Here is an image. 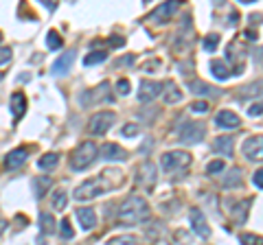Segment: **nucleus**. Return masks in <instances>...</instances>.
Returning <instances> with one entry per match:
<instances>
[{"mask_svg":"<svg viewBox=\"0 0 263 245\" xmlns=\"http://www.w3.org/2000/svg\"><path fill=\"white\" fill-rule=\"evenodd\" d=\"M107 245H138L134 237H128V234H123V237H114L107 241Z\"/></svg>","mask_w":263,"mask_h":245,"instance_id":"obj_34","label":"nucleus"},{"mask_svg":"<svg viewBox=\"0 0 263 245\" xmlns=\"http://www.w3.org/2000/svg\"><path fill=\"white\" fill-rule=\"evenodd\" d=\"M252 184H255L257 188H263V169H259V171L252 175Z\"/></svg>","mask_w":263,"mask_h":245,"instance_id":"obj_41","label":"nucleus"},{"mask_svg":"<svg viewBox=\"0 0 263 245\" xmlns=\"http://www.w3.org/2000/svg\"><path fill=\"white\" fill-rule=\"evenodd\" d=\"M40 228H42V234H53L57 230L55 217L51 213H40Z\"/></svg>","mask_w":263,"mask_h":245,"instance_id":"obj_24","label":"nucleus"},{"mask_svg":"<svg viewBox=\"0 0 263 245\" xmlns=\"http://www.w3.org/2000/svg\"><path fill=\"white\" fill-rule=\"evenodd\" d=\"M31 186H33V195L44 197L46 193H49V188L53 186V180H51V177H33Z\"/></svg>","mask_w":263,"mask_h":245,"instance_id":"obj_23","label":"nucleus"},{"mask_svg":"<svg viewBox=\"0 0 263 245\" xmlns=\"http://www.w3.org/2000/svg\"><path fill=\"white\" fill-rule=\"evenodd\" d=\"M233 143H235V140L230 138V136H219V138H215L213 149L219 155H226V158H230V155H233Z\"/></svg>","mask_w":263,"mask_h":245,"instance_id":"obj_20","label":"nucleus"},{"mask_svg":"<svg viewBox=\"0 0 263 245\" xmlns=\"http://www.w3.org/2000/svg\"><path fill=\"white\" fill-rule=\"evenodd\" d=\"M62 44H64V40L59 37V33H57V31H49V33H46V46H49L51 50L62 49Z\"/></svg>","mask_w":263,"mask_h":245,"instance_id":"obj_31","label":"nucleus"},{"mask_svg":"<svg viewBox=\"0 0 263 245\" xmlns=\"http://www.w3.org/2000/svg\"><path fill=\"white\" fill-rule=\"evenodd\" d=\"M66 204H68V197H66V191H55L53 193V208L57 210V213H62V210L66 208Z\"/></svg>","mask_w":263,"mask_h":245,"instance_id":"obj_30","label":"nucleus"},{"mask_svg":"<svg viewBox=\"0 0 263 245\" xmlns=\"http://www.w3.org/2000/svg\"><path fill=\"white\" fill-rule=\"evenodd\" d=\"M261 114H263V101H257L248 107V116H252V119H257V116H261Z\"/></svg>","mask_w":263,"mask_h":245,"instance_id":"obj_37","label":"nucleus"},{"mask_svg":"<svg viewBox=\"0 0 263 245\" xmlns=\"http://www.w3.org/2000/svg\"><path fill=\"white\" fill-rule=\"evenodd\" d=\"M25 112H26V97L22 92H13L11 94V114H13V121H20Z\"/></svg>","mask_w":263,"mask_h":245,"instance_id":"obj_18","label":"nucleus"},{"mask_svg":"<svg viewBox=\"0 0 263 245\" xmlns=\"http://www.w3.org/2000/svg\"><path fill=\"white\" fill-rule=\"evenodd\" d=\"M0 42H2V33H0Z\"/></svg>","mask_w":263,"mask_h":245,"instance_id":"obj_48","label":"nucleus"},{"mask_svg":"<svg viewBox=\"0 0 263 245\" xmlns=\"http://www.w3.org/2000/svg\"><path fill=\"white\" fill-rule=\"evenodd\" d=\"M149 219V204L138 195H132L121 201L116 210V223L119 225H138Z\"/></svg>","mask_w":263,"mask_h":245,"instance_id":"obj_1","label":"nucleus"},{"mask_svg":"<svg viewBox=\"0 0 263 245\" xmlns=\"http://www.w3.org/2000/svg\"><path fill=\"white\" fill-rule=\"evenodd\" d=\"M189 164H191V153L180 151V149H176V151H167V153H162V158H160V167H162V171L167 173V175L176 177V180H178V175H182V173H184L186 169H189Z\"/></svg>","mask_w":263,"mask_h":245,"instance_id":"obj_2","label":"nucleus"},{"mask_svg":"<svg viewBox=\"0 0 263 245\" xmlns=\"http://www.w3.org/2000/svg\"><path fill=\"white\" fill-rule=\"evenodd\" d=\"M9 61H11V49L2 46V49H0V64H9Z\"/></svg>","mask_w":263,"mask_h":245,"instance_id":"obj_39","label":"nucleus"},{"mask_svg":"<svg viewBox=\"0 0 263 245\" xmlns=\"http://www.w3.org/2000/svg\"><path fill=\"white\" fill-rule=\"evenodd\" d=\"M97 153H99L97 143H92V140L81 143L73 151V155H70V169H73V171H86V169L97 160Z\"/></svg>","mask_w":263,"mask_h":245,"instance_id":"obj_3","label":"nucleus"},{"mask_svg":"<svg viewBox=\"0 0 263 245\" xmlns=\"http://www.w3.org/2000/svg\"><path fill=\"white\" fill-rule=\"evenodd\" d=\"M57 162H59L57 153H44L40 160H37V167H40L42 171H53V169L57 167Z\"/></svg>","mask_w":263,"mask_h":245,"instance_id":"obj_25","label":"nucleus"},{"mask_svg":"<svg viewBox=\"0 0 263 245\" xmlns=\"http://www.w3.org/2000/svg\"><path fill=\"white\" fill-rule=\"evenodd\" d=\"M180 140L182 143H186V145H197V143H202V138H204V125H200V122H195V121H189V122H184V125L180 127Z\"/></svg>","mask_w":263,"mask_h":245,"instance_id":"obj_7","label":"nucleus"},{"mask_svg":"<svg viewBox=\"0 0 263 245\" xmlns=\"http://www.w3.org/2000/svg\"><path fill=\"white\" fill-rule=\"evenodd\" d=\"M241 151L252 162H263V136H250L241 145Z\"/></svg>","mask_w":263,"mask_h":245,"instance_id":"obj_9","label":"nucleus"},{"mask_svg":"<svg viewBox=\"0 0 263 245\" xmlns=\"http://www.w3.org/2000/svg\"><path fill=\"white\" fill-rule=\"evenodd\" d=\"M7 228H9V223H7V221H4V219H0V234H2Z\"/></svg>","mask_w":263,"mask_h":245,"instance_id":"obj_46","label":"nucleus"},{"mask_svg":"<svg viewBox=\"0 0 263 245\" xmlns=\"http://www.w3.org/2000/svg\"><path fill=\"white\" fill-rule=\"evenodd\" d=\"M191 110H193L195 114H206V112H209V103L206 101H195V103H191Z\"/></svg>","mask_w":263,"mask_h":245,"instance_id":"obj_38","label":"nucleus"},{"mask_svg":"<svg viewBox=\"0 0 263 245\" xmlns=\"http://www.w3.org/2000/svg\"><path fill=\"white\" fill-rule=\"evenodd\" d=\"M112 101V94H110V83L103 81L99 88H95V90H86L79 97V103H81L83 107H90L95 105V103H107Z\"/></svg>","mask_w":263,"mask_h":245,"instance_id":"obj_6","label":"nucleus"},{"mask_svg":"<svg viewBox=\"0 0 263 245\" xmlns=\"http://www.w3.org/2000/svg\"><path fill=\"white\" fill-rule=\"evenodd\" d=\"M259 97V94H263V79H259V81H255V83H250V86H246V88H241V92H239V97L241 98H246V97Z\"/></svg>","mask_w":263,"mask_h":245,"instance_id":"obj_28","label":"nucleus"},{"mask_svg":"<svg viewBox=\"0 0 263 245\" xmlns=\"http://www.w3.org/2000/svg\"><path fill=\"white\" fill-rule=\"evenodd\" d=\"M105 191H107V186H105V182H103V177H92V180L81 182L77 188H75V199L77 201H90Z\"/></svg>","mask_w":263,"mask_h":245,"instance_id":"obj_4","label":"nucleus"},{"mask_svg":"<svg viewBox=\"0 0 263 245\" xmlns=\"http://www.w3.org/2000/svg\"><path fill=\"white\" fill-rule=\"evenodd\" d=\"M241 184V169H230L226 180H222V186L224 188H235Z\"/></svg>","mask_w":263,"mask_h":245,"instance_id":"obj_27","label":"nucleus"},{"mask_svg":"<svg viewBox=\"0 0 263 245\" xmlns=\"http://www.w3.org/2000/svg\"><path fill=\"white\" fill-rule=\"evenodd\" d=\"M134 61H136V57H134V55H130V57H125V59H119V61H116V66H125V64H134Z\"/></svg>","mask_w":263,"mask_h":245,"instance_id":"obj_44","label":"nucleus"},{"mask_svg":"<svg viewBox=\"0 0 263 245\" xmlns=\"http://www.w3.org/2000/svg\"><path fill=\"white\" fill-rule=\"evenodd\" d=\"M189 221H191V228L197 237L202 239H209L210 237V228H209V221H206L204 213L200 208H191L189 210Z\"/></svg>","mask_w":263,"mask_h":245,"instance_id":"obj_10","label":"nucleus"},{"mask_svg":"<svg viewBox=\"0 0 263 245\" xmlns=\"http://www.w3.org/2000/svg\"><path fill=\"white\" fill-rule=\"evenodd\" d=\"M138 134V127L136 125H125L123 127V136H136Z\"/></svg>","mask_w":263,"mask_h":245,"instance_id":"obj_43","label":"nucleus"},{"mask_svg":"<svg viewBox=\"0 0 263 245\" xmlns=\"http://www.w3.org/2000/svg\"><path fill=\"white\" fill-rule=\"evenodd\" d=\"M75 50H66L64 55H59L57 59L53 61V66H51V73L53 74H68L70 73V68H73V64H75Z\"/></svg>","mask_w":263,"mask_h":245,"instance_id":"obj_15","label":"nucleus"},{"mask_svg":"<svg viewBox=\"0 0 263 245\" xmlns=\"http://www.w3.org/2000/svg\"><path fill=\"white\" fill-rule=\"evenodd\" d=\"M210 73H213V77L219 79V81H226L228 77H233V70H228L226 59H213L210 61Z\"/></svg>","mask_w":263,"mask_h":245,"instance_id":"obj_19","label":"nucleus"},{"mask_svg":"<svg viewBox=\"0 0 263 245\" xmlns=\"http://www.w3.org/2000/svg\"><path fill=\"white\" fill-rule=\"evenodd\" d=\"M136 184L143 186L145 191H152V188L156 186V164L145 160L138 167V173H136Z\"/></svg>","mask_w":263,"mask_h":245,"instance_id":"obj_8","label":"nucleus"},{"mask_svg":"<svg viewBox=\"0 0 263 245\" xmlns=\"http://www.w3.org/2000/svg\"><path fill=\"white\" fill-rule=\"evenodd\" d=\"M99 155H101V160H105V162H114V160H125L128 158L125 149L121 147V145H116V143L101 145V147H99Z\"/></svg>","mask_w":263,"mask_h":245,"instance_id":"obj_14","label":"nucleus"},{"mask_svg":"<svg viewBox=\"0 0 263 245\" xmlns=\"http://www.w3.org/2000/svg\"><path fill=\"white\" fill-rule=\"evenodd\" d=\"M116 90H119V94H128L130 92V81H128V79H119Z\"/></svg>","mask_w":263,"mask_h":245,"instance_id":"obj_40","label":"nucleus"},{"mask_svg":"<svg viewBox=\"0 0 263 245\" xmlns=\"http://www.w3.org/2000/svg\"><path fill=\"white\" fill-rule=\"evenodd\" d=\"M105 59H107L105 50H92V53H88L86 57H83V64L86 66H97V64H103Z\"/></svg>","mask_w":263,"mask_h":245,"instance_id":"obj_29","label":"nucleus"},{"mask_svg":"<svg viewBox=\"0 0 263 245\" xmlns=\"http://www.w3.org/2000/svg\"><path fill=\"white\" fill-rule=\"evenodd\" d=\"M162 90H164V83L143 79V81H140V90H138V101H140V103H149V101H154V98H156Z\"/></svg>","mask_w":263,"mask_h":245,"instance_id":"obj_11","label":"nucleus"},{"mask_svg":"<svg viewBox=\"0 0 263 245\" xmlns=\"http://www.w3.org/2000/svg\"><path fill=\"white\" fill-rule=\"evenodd\" d=\"M26 155H29V151L26 149H13V151L7 153V158H4V167L9 169V171H13V169H20L22 164L26 162Z\"/></svg>","mask_w":263,"mask_h":245,"instance_id":"obj_16","label":"nucleus"},{"mask_svg":"<svg viewBox=\"0 0 263 245\" xmlns=\"http://www.w3.org/2000/svg\"><path fill=\"white\" fill-rule=\"evenodd\" d=\"M112 125H114V112H97L88 121V131L92 136H103L110 131Z\"/></svg>","mask_w":263,"mask_h":245,"instance_id":"obj_5","label":"nucleus"},{"mask_svg":"<svg viewBox=\"0 0 263 245\" xmlns=\"http://www.w3.org/2000/svg\"><path fill=\"white\" fill-rule=\"evenodd\" d=\"M59 234H62V239H66V241H70V239L75 237L73 228H70V221L68 219H62V230H59Z\"/></svg>","mask_w":263,"mask_h":245,"instance_id":"obj_36","label":"nucleus"},{"mask_svg":"<svg viewBox=\"0 0 263 245\" xmlns=\"http://www.w3.org/2000/svg\"><path fill=\"white\" fill-rule=\"evenodd\" d=\"M2 79H4V74H2V73H0V81H2Z\"/></svg>","mask_w":263,"mask_h":245,"instance_id":"obj_47","label":"nucleus"},{"mask_svg":"<svg viewBox=\"0 0 263 245\" xmlns=\"http://www.w3.org/2000/svg\"><path fill=\"white\" fill-rule=\"evenodd\" d=\"M75 217H77L79 225H81L83 230H92L97 225V213L92 208H77Z\"/></svg>","mask_w":263,"mask_h":245,"instance_id":"obj_17","label":"nucleus"},{"mask_svg":"<svg viewBox=\"0 0 263 245\" xmlns=\"http://www.w3.org/2000/svg\"><path fill=\"white\" fill-rule=\"evenodd\" d=\"M224 167H226V164H224V160H213V162L206 164V173H209V175L222 173V171H224Z\"/></svg>","mask_w":263,"mask_h":245,"instance_id":"obj_35","label":"nucleus"},{"mask_svg":"<svg viewBox=\"0 0 263 245\" xmlns=\"http://www.w3.org/2000/svg\"><path fill=\"white\" fill-rule=\"evenodd\" d=\"M189 90L197 97H217V90L204 81H189Z\"/></svg>","mask_w":263,"mask_h":245,"instance_id":"obj_22","label":"nucleus"},{"mask_svg":"<svg viewBox=\"0 0 263 245\" xmlns=\"http://www.w3.org/2000/svg\"><path fill=\"white\" fill-rule=\"evenodd\" d=\"M243 37H246L248 42H257V31H246L243 33Z\"/></svg>","mask_w":263,"mask_h":245,"instance_id":"obj_45","label":"nucleus"},{"mask_svg":"<svg viewBox=\"0 0 263 245\" xmlns=\"http://www.w3.org/2000/svg\"><path fill=\"white\" fill-rule=\"evenodd\" d=\"M239 125H241V119H239L235 112L222 110L215 114V127H217V129H237Z\"/></svg>","mask_w":263,"mask_h":245,"instance_id":"obj_13","label":"nucleus"},{"mask_svg":"<svg viewBox=\"0 0 263 245\" xmlns=\"http://www.w3.org/2000/svg\"><path fill=\"white\" fill-rule=\"evenodd\" d=\"M239 243L241 245H263V237L259 234H239Z\"/></svg>","mask_w":263,"mask_h":245,"instance_id":"obj_32","label":"nucleus"},{"mask_svg":"<svg viewBox=\"0 0 263 245\" xmlns=\"http://www.w3.org/2000/svg\"><path fill=\"white\" fill-rule=\"evenodd\" d=\"M178 9H180V2H178V0H169V2H160V4H158V7L152 11L149 20H154V22H158V24H160V22H164L167 18H171L173 13L178 11Z\"/></svg>","mask_w":263,"mask_h":245,"instance_id":"obj_12","label":"nucleus"},{"mask_svg":"<svg viewBox=\"0 0 263 245\" xmlns=\"http://www.w3.org/2000/svg\"><path fill=\"white\" fill-rule=\"evenodd\" d=\"M250 204H252V199H241V201H237V206H235L230 213H233V219L237 221L239 225L241 223H246V219H248V208H250Z\"/></svg>","mask_w":263,"mask_h":245,"instance_id":"obj_21","label":"nucleus"},{"mask_svg":"<svg viewBox=\"0 0 263 245\" xmlns=\"http://www.w3.org/2000/svg\"><path fill=\"white\" fill-rule=\"evenodd\" d=\"M162 94H164V101H167V103H178L182 98V92L178 90V86L173 81L164 83V92Z\"/></svg>","mask_w":263,"mask_h":245,"instance_id":"obj_26","label":"nucleus"},{"mask_svg":"<svg viewBox=\"0 0 263 245\" xmlns=\"http://www.w3.org/2000/svg\"><path fill=\"white\" fill-rule=\"evenodd\" d=\"M219 44V35H215V33H210V35L204 37V42H202V46H204V50H209V53H213L215 49H217Z\"/></svg>","mask_w":263,"mask_h":245,"instance_id":"obj_33","label":"nucleus"},{"mask_svg":"<svg viewBox=\"0 0 263 245\" xmlns=\"http://www.w3.org/2000/svg\"><path fill=\"white\" fill-rule=\"evenodd\" d=\"M110 46H114V49H121V46H125V40L121 35H112L110 37Z\"/></svg>","mask_w":263,"mask_h":245,"instance_id":"obj_42","label":"nucleus"}]
</instances>
